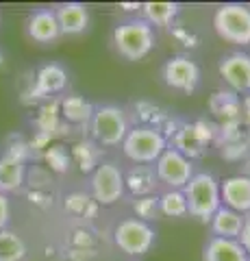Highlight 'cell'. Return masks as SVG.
<instances>
[{"mask_svg": "<svg viewBox=\"0 0 250 261\" xmlns=\"http://www.w3.org/2000/svg\"><path fill=\"white\" fill-rule=\"evenodd\" d=\"M185 200H187V211L200 222H211L215 211L222 207L220 196V181L209 172H193L189 183L185 185Z\"/></svg>", "mask_w": 250, "mask_h": 261, "instance_id": "1", "label": "cell"}, {"mask_svg": "<svg viewBox=\"0 0 250 261\" xmlns=\"http://www.w3.org/2000/svg\"><path fill=\"white\" fill-rule=\"evenodd\" d=\"M114 46L126 61H140L155 48V29L144 18H131L114 29Z\"/></svg>", "mask_w": 250, "mask_h": 261, "instance_id": "2", "label": "cell"}, {"mask_svg": "<svg viewBox=\"0 0 250 261\" xmlns=\"http://www.w3.org/2000/svg\"><path fill=\"white\" fill-rule=\"evenodd\" d=\"M168 148V135L152 126H131L122 142V152L133 163H155Z\"/></svg>", "mask_w": 250, "mask_h": 261, "instance_id": "3", "label": "cell"}, {"mask_svg": "<svg viewBox=\"0 0 250 261\" xmlns=\"http://www.w3.org/2000/svg\"><path fill=\"white\" fill-rule=\"evenodd\" d=\"M92 124V137L96 140L98 146H107V148H114V146H122L124 137L128 133V118L126 111L118 105H100V107H94V116L90 120Z\"/></svg>", "mask_w": 250, "mask_h": 261, "instance_id": "4", "label": "cell"}, {"mask_svg": "<svg viewBox=\"0 0 250 261\" xmlns=\"http://www.w3.org/2000/svg\"><path fill=\"white\" fill-rule=\"evenodd\" d=\"M213 29L224 42L235 46L250 44V7L239 3L220 5L213 13Z\"/></svg>", "mask_w": 250, "mask_h": 261, "instance_id": "5", "label": "cell"}, {"mask_svg": "<svg viewBox=\"0 0 250 261\" xmlns=\"http://www.w3.org/2000/svg\"><path fill=\"white\" fill-rule=\"evenodd\" d=\"M157 233L148 222L137 218H126L122 220L116 231H114V242L116 246L131 257H142L155 246Z\"/></svg>", "mask_w": 250, "mask_h": 261, "instance_id": "6", "label": "cell"}, {"mask_svg": "<svg viewBox=\"0 0 250 261\" xmlns=\"http://www.w3.org/2000/svg\"><path fill=\"white\" fill-rule=\"evenodd\" d=\"M92 198L96 205H116L122 198L126 187H124V172L120 170L116 161H100L96 170L92 172Z\"/></svg>", "mask_w": 250, "mask_h": 261, "instance_id": "7", "label": "cell"}, {"mask_svg": "<svg viewBox=\"0 0 250 261\" xmlns=\"http://www.w3.org/2000/svg\"><path fill=\"white\" fill-rule=\"evenodd\" d=\"M155 172L159 183L165 185L168 190H185V185L193 176V161L168 146L165 152L155 161Z\"/></svg>", "mask_w": 250, "mask_h": 261, "instance_id": "8", "label": "cell"}, {"mask_svg": "<svg viewBox=\"0 0 250 261\" xmlns=\"http://www.w3.org/2000/svg\"><path fill=\"white\" fill-rule=\"evenodd\" d=\"M161 76H163V83L168 87L176 89V92L191 94L200 83V68H198L196 61L189 59V57L179 55V57H172V59H168L163 63Z\"/></svg>", "mask_w": 250, "mask_h": 261, "instance_id": "9", "label": "cell"}, {"mask_svg": "<svg viewBox=\"0 0 250 261\" xmlns=\"http://www.w3.org/2000/svg\"><path fill=\"white\" fill-rule=\"evenodd\" d=\"M211 137H213V126L203 120L193 122V124H183L176 128L172 148L183 152L187 159H193L207 150V144L211 142Z\"/></svg>", "mask_w": 250, "mask_h": 261, "instance_id": "10", "label": "cell"}, {"mask_svg": "<svg viewBox=\"0 0 250 261\" xmlns=\"http://www.w3.org/2000/svg\"><path fill=\"white\" fill-rule=\"evenodd\" d=\"M220 76L224 79L233 94H244L250 92V55L248 53H229L227 57H222L217 63Z\"/></svg>", "mask_w": 250, "mask_h": 261, "instance_id": "11", "label": "cell"}, {"mask_svg": "<svg viewBox=\"0 0 250 261\" xmlns=\"http://www.w3.org/2000/svg\"><path fill=\"white\" fill-rule=\"evenodd\" d=\"M68 87V72L59 63H46L37 70L35 85L31 87V98H50L54 94H61Z\"/></svg>", "mask_w": 250, "mask_h": 261, "instance_id": "12", "label": "cell"}, {"mask_svg": "<svg viewBox=\"0 0 250 261\" xmlns=\"http://www.w3.org/2000/svg\"><path fill=\"white\" fill-rule=\"evenodd\" d=\"M220 196H222V205L229 207L237 214H248L250 211V176L237 174L229 176L220 183Z\"/></svg>", "mask_w": 250, "mask_h": 261, "instance_id": "13", "label": "cell"}, {"mask_svg": "<svg viewBox=\"0 0 250 261\" xmlns=\"http://www.w3.org/2000/svg\"><path fill=\"white\" fill-rule=\"evenodd\" d=\"M52 11L61 35H78L90 27V9L83 3H61Z\"/></svg>", "mask_w": 250, "mask_h": 261, "instance_id": "14", "label": "cell"}, {"mask_svg": "<svg viewBox=\"0 0 250 261\" xmlns=\"http://www.w3.org/2000/svg\"><path fill=\"white\" fill-rule=\"evenodd\" d=\"M26 33L29 37L37 44H52L57 42L61 31H59V24L57 18H54V11L52 9H37L29 15L26 20Z\"/></svg>", "mask_w": 250, "mask_h": 261, "instance_id": "15", "label": "cell"}, {"mask_svg": "<svg viewBox=\"0 0 250 261\" xmlns=\"http://www.w3.org/2000/svg\"><path fill=\"white\" fill-rule=\"evenodd\" d=\"M159 185V178L155 172V163H135L124 172V187L131 192L135 198L155 194Z\"/></svg>", "mask_w": 250, "mask_h": 261, "instance_id": "16", "label": "cell"}, {"mask_svg": "<svg viewBox=\"0 0 250 261\" xmlns=\"http://www.w3.org/2000/svg\"><path fill=\"white\" fill-rule=\"evenodd\" d=\"M26 181V161L5 152L0 157V194L18 192Z\"/></svg>", "mask_w": 250, "mask_h": 261, "instance_id": "17", "label": "cell"}, {"mask_svg": "<svg viewBox=\"0 0 250 261\" xmlns=\"http://www.w3.org/2000/svg\"><path fill=\"white\" fill-rule=\"evenodd\" d=\"M246 218L233 211L229 207H220L215 211V216L211 218V231H213V238H222V240H239L241 235V228H244Z\"/></svg>", "mask_w": 250, "mask_h": 261, "instance_id": "18", "label": "cell"}, {"mask_svg": "<svg viewBox=\"0 0 250 261\" xmlns=\"http://www.w3.org/2000/svg\"><path fill=\"white\" fill-rule=\"evenodd\" d=\"M205 261H248L246 250L237 240L211 238L205 244Z\"/></svg>", "mask_w": 250, "mask_h": 261, "instance_id": "19", "label": "cell"}, {"mask_svg": "<svg viewBox=\"0 0 250 261\" xmlns=\"http://www.w3.org/2000/svg\"><path fill=\"white\" fill-rule=\"evenodd\" d=\"M59 116L68 124H87L94 116V105L83 96H66L59 100Z\"/></svg>", "mask_w": 250, "mask_h": 261, "instance_id": "20", "label": "cell"}, {"mask_svg": "<svg viewBox=\"0 0 250 261\" xmlns=\"http://www.w3.org/2000/svg\"><path fill=\"white\" fill-rule=\"evenodd\" d=\"M176 15H179V5L176 3H144L142 5V18L146 20L152 29L170 27Z\"/></svg>", "mask_w": 250, "mask_h": 261, "instance_id": "21", "label": "cell"}, {"mask_svg": "<svg viewBox=\"0 0 250 261\" xmlns=\"http://www.w3.org/2000/svg\"><path fill=\"white\" fill-rule=\"evenodd\" d=\"M211 109H213L215 116L224 118V124H227V122H239L241 102L233 92H217V94H213Z\"/></svg>", "mask_w": 250, "mask_h": 261, "instance_id": "22", "label": "cell"}, {"mask_svg": "<svg viewBox=\"0 0 250 261\" xmlns=\"http://www.w3.org/2000/svg\"><path fill=\"white\" fill-rule=\"evenodd\" d=\"M26 257V244L15 231H0V261H22Z\"/></svg>", "mask_w": 250, "mask_h": 261, "instance_id": "23", "label": "cell"}, {"mask_svg": "<svg viewBox=\"0 0 250 261\" xmlns=\"http://www.w3.org/2000/svg\"><path fill=\"white\" fill-rule=\"evenodd\" d=\"M159 211L168 218H183L187 216V200L183 190H165L159 196Z\"/></svg>", "mask_w": 250, "mask_h": 261, "instance_id": "24", "label": "cell"}, {"mask_svg": "<svg viewBox=\"0 0 250 261\" xmlns=\"http://www.w3.org/2000/svg\"><path fill=\"white\" fill-rule=\"evenodd\" d=\"M72 157H74V161L78 163V168L83 172H90V170L94 172L96 166L100 163V150L92 142H78L72 148Z\"/></svg>", "mask_w": 250, "mask_h": 261, "instance_id": "25", "label": "cell"}, {"mask_svg": "<svg viewBox=\"0 0 250 261\" xmlns=\"http://www.w3.org/2000/svg\"><path fill=\"white\" fill-rule=\"evenodd\" d=\"M133 211L137 220H144V222H150L155 220L161 211H159V196L150 194V196H142V198H135L133 202Z\"/></svg>", "mask_w": 250, "mask_h": 261, "instance_id": "26", "label": "cell"}, {"mask_svg": "<svg viewBox=\"0 0 250 261\" xmlns=\"http://www.w3.org/2000/svg\"><path fill=\"white\" fill-rule=\"evenodd\" d=\"M44 157L48 161V166H50V170H54V172H68V168H70V152L66 150V146H61V144L48 146Z\"/></svg>", "mask_w": 250, "mask_h": 261, "instance_id": "27", "label": "cell"}, {"mask_svg": "<svg viewBox=\"0 0 250 261\" xmlns=\"http://www.w3.org/2000/svg\"><path fill=\"white\" fill-rule=\"evenodd\" d=\"M57 120H59V102L44 105L37 118V128L44 135H52V130H57Z\"/></svg>", "mask_w": 250, "mask_h": 261, "instance_id": "28", "label": "cell"}, {"mask_svg": "<svg viewBox=\"0 0 250 261\" xmlns=\"http://www.w3.org/2000/svg\"><path fill=\"white\" fill-rule=\"evenodd\" d=\"M66 209H70L74 216H94L96 200L85 194H72L66 198Z\"/></svg>", "mask_w": 250, "mask_h": 261, "instance_id": "29", "label": "cell"}, {"mask_svg": "<svg viewBox=\"0 0 250 261\" xmlns=\"http://www.w3.org/2000/svg\"><path fill=\"white\" fill-rule=\"evenodd\" d=\"M11 220V202L7 198V194H0V231L7 228Z\"/></svg>", "mask_w": 250, "mask_h": 261, "instance_id": "30", "label": "cell"}, {"mask_svg": "<svg viewBox=\"0 0 250 261\" xmlns=\"http://www.w3.org/2000/svg\"><path fill=\"white\" fill-rule=\"evenodd\" d=\"M237 242L241 244V248L246 250V255H248V259H250V218H246L244 228H241V235H239Z\"/></svg>", "mask_w": 250, "mask_h": 261, "instance_id": "31", "label": "cell"}, {"mask_svg": "<svg viewBox=\"0 0 250 261\" xmlns=\"http://www.w3.org/2000/svg\"><path fill=\"white\" fill-rule=\"evenodd\" d=\"M120 7H122V9H124V11H135V9H142V5H140V3H131V5H126V3H122V5H120Z\"/></svg>", "mask_w": 250, "mask_h": 261, "instance_id": "32", "label": "cell"}, {"mask_svg": "<svg viewBox=\"0 0 250 261\" xmlns=\"http://www.w3.org/2000/svg\"><path fill=\"white\" fill-rule=\"evenodd\" d=\"M241 109H244V113H246V118L250 120V96L246 98L244 102H241Z\"/></svg>", "mask_w": 250, "mask_h": 261, "instance_id": "33", "label": "cell"}, {"mask_svg": "<svg viewBox=\"0 0 250 261\" xmlns=\"http://www.w3.org/2000/svg\"><path fill=\"white\" fill-rule=\"evenodd\" d=\"M5 63V55H3V50H0V65Z\"/></svg>", "mask_w": 250, "mask_h": 261, "instance_id": "34", "label": "cell"}, {"mask_svg": "<svg viewBox=\"0 0 250 261\" xmlns=\"http://www.w3.org/2000/svg\"><path fill=\"white\" fill-rule=\"evenodd\" d=\"M248 261H250V259H248Z\"/></svg>", "mask_w": 250, "mask_h": 261, "instance_id": "35", "label": "cell"}]
</instances>
